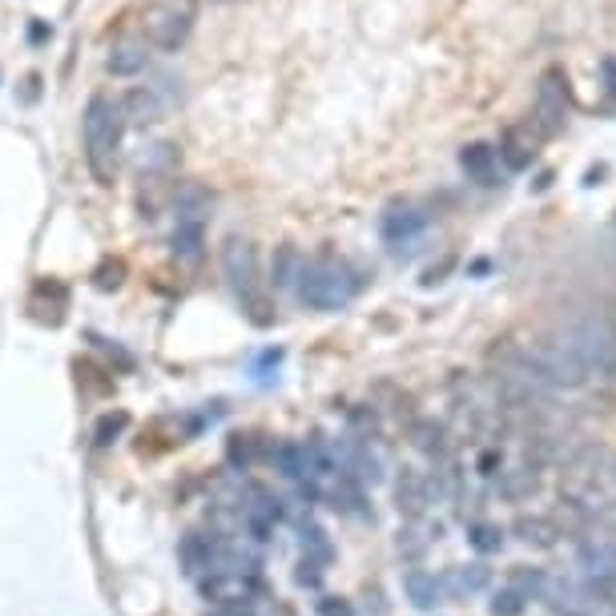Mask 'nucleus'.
I'll list each match as a JSON object with an SVG mask.
<instances>
[{
	"mask_svg": "<svg viewBox=\"0 0 616 616\" xmlns=\"http://www.w3.org/2000/svg\"><path fill=\"white\" fill-rule=\"evenodd\" d=\"M122 134H125V110L122 101H113L105 93H93L85 105L81 117V137H85V162L101 186H110L117 174V153H122Z\"/></svg>",
	"mask_w": 616,
	"mask_h": 616,
	"instance_id": "1",
	"label": "nucleus"
},
{
	"mask_svg": "<svg viewBox=\"0 0 616 616\" xmlns=\"http://www.w3.org/2000/svg\"><path fill=\"white\" fill-rule=\"evenodd\" d=\"M294 290L311 311H342L359 294V274L342 259H302Z\"/></svg>",
	"mask_w": 616,
	"mask_h": 616,
	"instance_id": "2",
	"label": "nucleus"
},
{
	"mask_svg": "<svg viewBox=\"0 0 616 616\" xmlns=\"http://www.w3.org/2000/svg\"><path fill=\"white\" fill-rule=\"evenodd\" d=\"M222 271H226V282L230 290L238 294V302L250 311L254 323H271L266 315V294H262V282H259V250L250 238H226V247H222Z\"/></svg>",
	"mask_w": 616,
	"mask_h": 616,
	"instance_id": "3",
	"label": "nucleus"
},
{
	"mask_svg": "<svg viewBox=\"0 0 616 616\" xmlns=\"http://www.w3.org/2000/svg\"><path fill=\"white\" fill-rule=\"evenodd\" d=\"M520 375L532 384L561 387V391H576L589 384V370L580 367V359L564 342H532L520 355Z\"/></svg>",
	"mask_w": 616,
	"mask_h": 616,
	"instance_id": "4",
	"label": "nucleus"
},
{
	"mask_svg": "<svg viewBox=\"0 0 616 616\" xmlns=\"http://www.w3.org/2000/svg\"><path fill=\"white\" fill-rule=\"evenodd\" d=\"M564 347L580 359V367L589 370V375L592 370H596V375H616V327L608 318L601 315L576 318Z\"/></svg>",
	"mask_w": 616,
	"mask_h": 616,
	"instance_id": "5",
	"label": "nucleus"
},
{
	"mask_svg": "<svg viewBox=\"0 0 616 616\" xmlns=\"http://www.w3.org/2000/svg\"><path fill=\"white\" fill-rule=\"evenodd\" d=\"M205 222H210V193L202 186H186L178 193V218H174V254L181 262H202Z\"/></svg>",
	"mask_w": 616,
	"mask_h": 616,
	"instance_id": "6",
	"label": "nucleus"
},
{
	"mask_svg": "<svg viewBox=\"0 0 616 616\" xmlns=\"http://www.w3.org/2000/svg\"><path fill=\"white\" fill-rule=\"evenodd\" d=\"M568 113H573V93H568V73L561 65H548L540 73V85H536V125L540 134H564L568 125Z\"/></svg>",
	"mask_w": 616,
	"mask_h": 616,
	"instance_id": "7",
	"label": "nucleus"
},
{
	"mask_svg": "<svg viewBox=\"0 0 616 616\" xmlns=\"http://www.w3.org/2000/svg\"><path fill=\"white\" fill-rule=\"evenodd\" d=\"M193 13H198L193 0H158L150 9V16H146V37H150V45H158L165 53L181 49L193 28Z\"/></svg>",
	"mask_w": 616,
	"mask_h": 616,
	"instance_id": "8",
	"label": "nucleus"
},
{
	"mask_svg": "<svg viewBox=\"0 0 616 616\" xmlns=\"http://www.w3.org/2000/svg\"><path fill=\"white\" fill-rule=\"evenodd\" d=\"M427 226H431V214L419 210V205H391V210L384 214V222H379L384 242H391L395 250L411 247L419 234H427Z\"/></svg>",
	"mask_w": 616,
	"mask_h": 616,
	"instance_id": "9",
	"label": "nucleus"
},
{
	"mask_svg": "<svg viewBox=\"0 0 616 616\" xmlns=\"http://www.w3.org/2000/svg\"><path fill=\"white\" fill-rule=\"evenodd\" d=\"M576 564H580V573L589 576V580H608V576H616V544L592 536V540H584V544L576 548Z\"/></svg>",
	"mask_w": 616,
	"mask_h": 616,
	"instance_id": "10",
	"label": "nucleus"
},
{
	"mask_svg": "<svg viewBox=\"0 0 616 616\" xmlns=\"http://www.w3.org/2000/svg\"><path fill=\"white\" fill-rule=\"evenodd\" d=\"M403 592H407V601L419 608V613H431L443 604V580L436 573H424V568H411L403 576Z\"/></svg>",
	"mask_w": 616,
	"mask_h": 616,
	"instance_id": "11",
	"label": "nucleus"
},
{
	"mask_svg": "<svg viewBox=\"0 0 616 616\" xmlns=\"http://www.w3.org/2000/svg\"><path fill=\"white\" fill-rule=\"evenodd\" d=\"M460 165H464V174L472 181H479V186H495V178H500V158H495L492 146H483V141H472V146H464V153H460Z\"/></svg>",
	"mask_w": 616,
	"mask_h": 616,
	"instance_id": "12",
	"label": "nucleus"
},
{
	"mask_svg": "<svg viewBox=\"0 0 616 616\" xmlns=\"http://www.w3.org/2000/svg\"><path fill=\"white\" fill-rule=\"evenodd\" d=\"M271 464L278 467V476L282 479L299 483L302 495H311V488H306V448H302V443H294V439L278 443V448L271 452Z\"/></svg>",
	"mask_w": 616,
	"mask_h": 616,
	"instance_id": "13",
	"label": "nucleus"
},
{
	"mask_svg": "<svg viewBox=\"0 0 616 616\" xmlns=\"http://www.w3.org/2000/svg\"><path fill=\"white\" fill-rule=\"evenodd\" d=\"M178 556L190 576H205L210 568H214V561H218V544H214L210 536H186L178 548Z\"/></svg>",
	"mask_w": 616,
	"mask_h": 616,
	"instance_id": "14",
	"label": "nucleus"
},
{
	"mask_svg": "<svg viewBox=\"0 0 616 616\" xmlns=\"http://www.w3.org/2000/svg\"><path fill=\"white\" fill-rule=\"evenodd\" d=\"M146 61H150V53H146V41L125 37V41L113 45L110 73H117V77H134V73H141V68H146Z\"/></svg>",
	"mask_w": 616,
	"mask_h": 616,
	"instance_id": "15",
	"label": "nucleus"
},
{
	"mask_svg": "<svg viewBox=\"0 0 616 616\" xmlns=\"http://www.w3.org/2000/svg\"><path fill=\"white\" fill-rule=\"evenodd\" d=\"M488 580H492V573H488L483 564H467V568H452V573L443 576V592H452V596H472V592L488 589Z\"/></svg>",
	"mask_w": 616,
	"mask_h": 616,
	"instance_id": "16",
	"label": "nucleus"
},
{
	"mask_svg": "<svg viewBox=\"0 0 616 616\" xmlns=\"http://www.w3.org/2000/svg\"><path fill=\"white\" fill-rule=\"evenodd\" d=\"M125 110V122H137V125H150L162 117V101H158V93L153 89H134V93L122 101Z\"/></svg>",
	"mask_w": 616,
	"mask_h": 616,
	"instance_id": "17",
	"label": "nucleus"
},
{
	"mask_svg": "<svg viewBox=\"0 0 616 616\" xmlns=\"http://www.w3.org/2000/svg\"><path fill=\"white\" fill-rule=\"evenodd\" d=\"M516 536L532 548H552L561 540V528L548 520V516H520V520H516Z\"/></svg>",
	"mask_w": 616,
	"mask_h": 616,
	"instance_id": "18",
	"label": "nucleus"
},
{
	"mask_svg": "<svg viewBox=\"0 0 616 616\" xmlns=\"http://www.w3.org/2000/svg\"><path fill=\"white\" fill-rule=\"evenodd\" d=\"M495 158H504L512 169H524V165L532 162L536 150H532V141H524L520 129H512V134H504V141H500V153Z\"/></svg>",
	"mask_w": 616,
	"mask_h": 616,
	"instance_id": "19",
	"label": "nucleus"
},
{
	"mask_svg": "<svg viewBox=\"0 0 616 616\" xmlns=\"http://www.w3.org/2000/svg\"><path fill=\"white\" fill-rule=\"evenodd\" d=\"M467 540H472V548H476V552H483V556H488V552H500V544H504V532H500L495 524H476Z\"/></svg>",
	"mask_w": 616,
	"mask_h": 616,
	"instance_id": "20",
	"label": "nucleus"
},
{
	"mask_svg": "<svg viewBox=\"0 0 616 616\" xmlns=\"http://www.w3.org/2000/svg\"><path fill=\"white\" fill-rule=\"evenodd\" d=\"M507 589H516L524 596V601H532L536 592L544 589V573H536V568H516L512 573V584Z\"/></svg>",
	"mask_w": 616,
	"mask_h": 616,
	"instance_id": "21",
	"label": "nucleus"
},
{
	"mask_svg": "<svg viewBox=\"0 0 616 616\" xmlns=\"http://www.w3.org/2000/svg\"><path fill=\"white\" fill-rule=\"evenodd\" d=\"M524 608H528V601L516 589H500L492 596V616H524Z\"/></svg>",
	"mask_w": 616,
	"mask_h": 616,
	"instance_id": "22",
	"label": "nucleus"
},
{
	"mask_svg": "<svg viewBox=\"0 0 616 616\" xmlns=\"http://www.w3.org/2000/svg\"><path fill=\"white\" fill-rule=\"evenodd\" d=\"M415 448L427 455H439L443 452V427L439 424H419L415 427Z\"/></svg>",
	"mask_w": 616,
	"mask_h": 616,
	"instance_id": "23",
	"label": "nucleus"
},
{
	"mask_svg": "<svg viewBox=\"0 0 616 616\" xmlns=\"http://www.w3.org/2000/svg\"><path fill=\"white\" fill-rule=\"evenodd\" d=\"M302 548H306V556L315 552L323 561H330V544H327V532L318 528V524H302Z\"/></svg>",
	"mask_w": 616,
	"mask_h": 616,
	"instance_id": "24",
	"label": "nucleus"
},
{
	"mask_svg": "<svg viewBox=\"0 0 616 616\" xmlns=\"http://www.w3.org/2000/svg\"><path fill=\"white\" fill-rule=\"evenodd\" d=\"M592 596H601L604 604H616V576H608V580H589Z\"/></svg>",
	"mask_w": 616,
	"mask_h": 616,
	"instance_id": "25",
	"label": "nucleus"
},
{
	"mask_svg": "<svg viewBox=\"0 0 616 616\" xmlns=\"http://www.w3.org/2000/svg\"><path fill=\"white\" fill-rule=\"evenodd\" d=\"M122 427H125V415H110L105 424L97 427V443H110V431H113V436H117Z\"/></svg>",
	"mask_w": 616,
	"mask_h": 616,
	"instance_id": "26",
	"label": "nucleus"
},
{
	"mask_svg": "<svg viewBox=\"0 0 616 616\" xmlns=\"http://www.w3.org/2000/svg\"><path fill=\"white\" fill-rule=\"evenodd\" d=\"M318 613H323V616H355V613H351V604L330 601V596H327V601H318Z\"/></svg>",
	"mask_w": 616,
	"mask_h": 616,
	"instance_id": "27",
	"label": "nucleus"
},
{
	"mask_svg": "<svg viewBox=\"0 0 616 616\" xmlns=\"http://www.w3.org/2000/svg\"><path fill=\"white\" fill-rule=\"evenodd\" d=\"M214 616H250V613H247V608H218Z\"/></svg>",
	"mask_w": 616,
	"mask_h": 616,
	"instance_id": "28",
	"label": "nucleus"
},
{
	"mask_svg": "<svg viewBox=\"0 0 616 616\" xmlns=\"http://www.w3.org/2000/svg\"><path fill=\"white\" fill-rule=\"evenodd\" d=\"M564 616H576V613H564Z\"/></svg>",
	"mask_w": 616,
	"mask_h": 616,
	"instance_id": "29",
	"label": "nucleus"
}]
</instances>
